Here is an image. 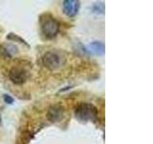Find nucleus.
Instances as JSON below:
<instances>
[{"instance_id": "obj_1", "label": "nucleus", "mask_w": 153, "mask_h": 144, "mask_svg": "<svg viewBox=\"0 0 153 144\" xmlns=\"http://www.w3.org/2000/svg\"><path fill=\"white\" fill-rule=\"evenodd\" d=\"M39 25L42 35L49 40L56 38L59 33V22L49 13L42 14L39 16Z\"/></svg>"}, {"instance_id": "obj_2", "label": "nucleus", "mask_w": 153, "mask_h": 144, "mask_svg": "<svg viewBox=\"0 0 153 144\" xmlns=\"http://www.w3.org/2000/svg\"><path fill=\"white\" fill-rule=\"evenodd\" d=\"M75 117L79 122H97L99 119V110L91 103H79L75 108Z\"/></svg>"}, {"instance_id": "obj_3", "label": "nucleus", "mask_w": 153, "mask_h": 144, "mask_svg": "<svg viewBox=\"0 0 153 144\" xmlns=\"http://www.w3.org/2000/svg\"><path fill=\"white\" fill-rule=\"evenodd\" d=\"M64 61L63 56L56 51H47L42 57L43 65L51 71L59 69L63 65Z\"/></svg>"}, {"instance_id": "obj_4", "label": "nucleus", "mask_w": 153, "mask_h": 144, "mask_svg": "<svg viewBox=\"0 0 153 144\" xmlns=\"http://www.w3.org/2000/svg\"><path fill=\"white\" fill-rule=\"evenodd\" d=\"M29 77V72L28 70L23 66L16 65L12 67L9 71V79L14 85H23L26 83Z\"/></svg>"}, {"instance_id": "obj_5", "label": "nucleus", "mask_w": 153, "mask_h": 144, "mask_svg": "<svg viewBox=\"0 0 153 144\" xmlns=\"http://www.w3.org/2000/svg\"><path fill=\"white\" fill-rule=\"evenodd\" d=\"M65 108L61 104H54L48 110L47 119L52 123H59L63 120L65 116Z\"/></svg>"}, {"instance_id": "obj_6", "label": "nucleus", "mask_w": 153, "mask_h": 144, "mask_svg": "<svg viewBox=\"0 0 153 144\" xmlns=\"http://www.w3.org/2000/svg\"><path fill=\"white\" fill-rule=\"evenodd\" d=\"M79 1L76 0H65L62 2V11L65 16L69 17L76 16L79 10Z\"/></svg>"}, {"instance_id": "obj_7", "label": "nucleus", "mask_w": 153, "mask_h": 144, "mask_svg": "<svg viewBox=\"0 0 153 144\" xmlns=\"http://www.w3.org/2000/svg\"><path fill=\"white\" fill-rule=\"evenodd\" d=\"M104 50H105V47L102 41H93L85 47V52L90 53V54L98 55V56L103 55Z\"/></svg>"}, {"instance_id": "obj_8", "label": "nucleus", "mask_w": 153, "mask_h": 144, "mask_svg": "<svg viewBox=\"0 0 153 144\" xmlns=\"http://www.w3.org/2000/svg\"><path fill=\"white\" fill-rule=\"evenodd\" d=\"M0 50H1L2 54L7 58H13L18 53L17 47L13 43H3L0 45Z\"/></svg>"}, {"instance_id": "obj_9", "label": "nucleus", "mask_w": 153, "mask_h": 144, "mask_svg": "<svg viewBox=\"0 0 153 144\" xmlns=\"http://www.w3.org/2000/svg\"><path fill=\"white\" fill-rule=\"evenodd\" d=\"M7 38L9 40H13V41H16V42H19V43H22V44H25L27 47H29V44L27 43V41L25 40H23L22 38H20L16 34H13V33H10L8 34Z\"/></svg>"}, {"instance_id": "obj_10", "label": "nucleus", "mask_w": 153, "mask_h": 144, "mask_svg": "<svg viewBox=\"0 0 153 144\" xmlns=\"http://www.w3.org/2000/svg\"><path fill=\"white\" fill-rule=\"evenodd\" d=\"M3 99H4V102L6 103V104H13V98L12 97L11 95H8V94H4L3 95Z\"/></svg>"}, {"instance_id": "obj_11", "label": "nucleus", "mask_w": 153, "mask_h": 144, "mask_svg": "<svg viewBox=\"0 0 153 144\" xmlns=\"http://www.w3.org/2000/svg\"><path fill=\"white\" fill-rule=\"evenodd\" d=\"M93 11H94V12H97L98 14H100V13H103V12H104V11H102V10H100V5H99V4H96V5H95L94 8H93Z\"/></svg>"}, {"instance_id": "obj_12", "label": "nucleus", "mask_w": 153, "mask_h": 144, "mask_svg": "<svg viewBox=\"0 0 153 144\" xmlns=\"http://www.w3.org/2000/svg\"><path fill=\"white\" fill-rule=\"evenodd\" d=\"M0 124H1V115H0Z\"/></svg>"}]
</instances>
